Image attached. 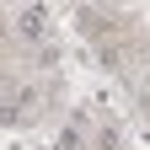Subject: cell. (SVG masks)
Here are the masks:
<instances>
[{"label":"cell","mask_w":150,"mask_h":150,"mask_svg":"<svg viewBox=\"0 0 150 150\" xmlns=\"http://www.w3.org/2000/svg\"><path fill=\"white\" fill-rule=\"evenodd\" d=\"M43 27H48V11H43V6H27L22 16H16V32H22V38H32V43L43 38Z\"/></svg>","instance_id":"cell-1"}]
</instances>
